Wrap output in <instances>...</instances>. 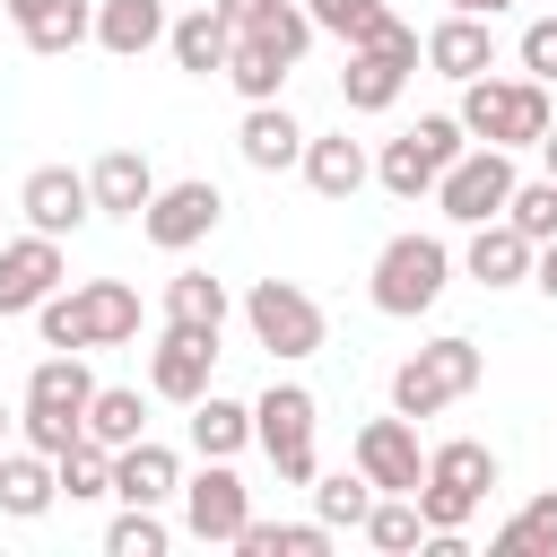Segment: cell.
Masks as SVG:
<instances>
[{"instance_id": "277c9868", "label": "cell", "mask_w": 557, "mask_h": 557, "mask_svg": "<svg viewBox=\"0 0 557 557\" xmlns=\"http://www.w3.org/2000/svg\"><path fill=\"white\" fill-rule=\"evenodd\" d=\"M444 287H453V244L444 235H392L374 252V278H366L374 313H392V322H418Z\"/></svg>"}, {"instance_id": "9c48e42d", "label": "cell", "mask_w": 557, "mask_h": 557, "mask_svg": "<svg viewBox=\"0 0 557 557\" xmlns=\"http://www.w3.org/2000/svg\"><path fill=\"white\" fill-rule=\"evenodd\" d=\"M244 331H252V348H270V357H287V366L331 339L322 305H313L296 278H252V287H244Z\"/></svg>"}, {"instance_id": "4fadbf2b", "label": "cell", "mask_w": 557, "mask_h": 557, "mask_svg": "<svg viewBox=\"0 0 557 557\" xmlns=\"http://www.w3.org/2000/svg\"><path fill=\"white\" fill-rule=\"evenodd\" d=\"M348 461L383 487V496H418V479H426V453H418V418H366L357 426V444H348Z\"/></svg>"}, {"instance_id": "2e32d148", "label": "cell", "mask_w": 557, "mask_h": 557, "mask_svg": "<svg viewBox=\"0 0 557 557\" xmlns=\"http://www.w3.org/2000/svg\"><path fill=\"white\" fill-rule=\"evenodd\" d=\"M17 209H26L35 235H78V226L96 218V191H87L78 165H35V174L17 183Z\"/></svg>"}, {"instance_id": "603a6c76", "label": "cell", "mask_w": 557, "mask_h": 557, "mask_svg": "<svg viewBox=\"0 0 557 557\" xmlns=\"http://www.w3.org/2000/svg\"><path fill=\"white\" fill-rule=\"evenodd\" d=\"M52 496H61L52 453H35V444H0V513H9V522H35V513H52Z\"/></svg>"}, {"instance_id": "83f0119b", "label": "cell", "mask_w": 557, "mask_h": 557, "mask_svg": "<svg viewBox=\"0 0 557 557\" xmlns=\"http://www.w3.org/2000/svg\"><path fill=\"white\" fill-rule=\"evenodd\" d=\"M244 444H252V400L200 392V400H191V453H200V461H235Z\"/></svg>"}, {"instance_id": "8fae6325", "label": "cell", "mask_w": 557, "mask_h": 557, "mask_svg": "<svg viewBox=\"0 0 557 557\" xmlns=\"http://www.w3.org/2000/svg\"><path fill=\"white\" fill-rule=\"evenodd\" d=\"M218 218H226V191L209 174H183V183H157V200L139 209V235L157 252H191V244L218 235Z\"/></svg>"}, {"instance_id": "7c38bea8", "label": "cell", "mask_w": 557, "mask_h": 557, "mask_svg": "<svg viewBox=\"0 0 557 557\" xmlns=\"http://www.w3.org/2000/svg\"><path fill=\"white\" fill-rule=\"evenodd\" d=\"M252 522V487L235 479V461H200L183 479V531L209 548H235V531Z\"/></svg>"}, {"instance_id": "4316f807", "label": "cell", "mask_w": 557, "mask_h": 557, "mask_svg": "<svg viewBox=\"0 0 557 557\" xmlns=\"http://www.w3.org/2000/svg\"><path fill=\"white\" fill-rule=\"evenodd\" d=\"M78 322H87V348L139 339V287H131V278H87V287H78Z\"/></svg>"}, {"instance_id": "5bb4252c", "label": "cell", "mask_w": 557, "mask_h": 557, "mask_svg": "<svg viewBox=\"0 0 557 557\" xmlns=\"http://www.w3.org/2000/svg\"><path fill=\"white\" fill-rule=\"evenodd\" d=\"M209 374H218V331H183V322H165L157 348H148V392L174 400V409H191V400L209 392Z\"/></svg>"}, {"instance_id": "e0dca14e", "label": "cell", "mask_w": 557, "mask_h": 557, "mask_svg": "<svg viewBox=\"0 0 557 557\" xmlns=\"http://www.w3.org/2000/svg\"><path fill=\"white\" fill-rule=\"evenodd\" d=\"M305 122L287 113V96H270V104H244V122H235V148H244V165L252 174H287V165H305Z\"/></svg>"}, {"instance_id": "8d00e7d4", "label": "cell", "mask_w": 557, "mask_h": 557, "mask_svg": "<svg viewBox=\"0 0 557 557\" xmlns=\"http://www.w3.org/2000/svg\"><path fill=\"white\" fill-rule=\"evenodd\" d=\"M313 9V26L322 35H339V44H374L383 26H392V9L383 0H305Z\"/></svg>"}, {"instance_id": "484cf974", "label": "cell", "mask_w": 557, "mask_h": 557, "mask_svg": "<svg viewBox=\"0 0 557 557\" xmlns=\"http://www.w3.org/2000/svg\"><path fill=\"white\" fill-rule=\"evenodd\" d=\"M322 200H357L366 191V174H374V157L348 139V131H322V139H305V165H296Z\"/></svg>"}, {"instance_id": "f35d334b", "label": "cell", "mask_w": 557, "mask_h": 557, "mask_svg": "<svg viewBox=\"0 0 557 557\" xmlns=\"http://www.w3.org/2000/svg\"><path fill=\"white\" fill-rule=\"evenodd\" d=\"M505 218H513L531 244H548V235H557V174H531V183H513Z\"/></svg>"}, {"instance_id": "f1b7e54d", "label": "cell", "mask_w": 557, "mask_h": 557, "mask_svg": "<svg viewBox=\"0 0 557 557\" xmlns=\"http://www.w3.org/2000/svg\"><path fill=\"white\" fill-rule=\"evenodd\" d=\"M226 313H235L226 278H209V270H174V278H165V322H183V331H226Z\"/></svg>"}, {"instance_id": "ab89813d", "label": "cell", "mask_w": 557, "mask_h": 557, "mask_svg": "<svg viewBox=\"0 0 557 557\" xmlns=\"http://www.w3.org/2000/svg\"><path fill=\"white\" fill-rule=\"evenodd\" d=\"M35 331H44V348H87V322H78V287H52V296L35 305Z\"/></svg>"}, {"instance_id": "b9f144b4", "label": "cell", "mask_w": 557, "mask_h": 557, "mask_svg": "<svg viewBox=\"0 0 557 557\" xmlns=\"http://www.w3.org/2000/svg\"><path fill=\"white\" fill-rule=\"evenodd\" d=\"M331 548V522L313 513V522H278V557H322Z\"/></svg>"}, {"instance_id": "f546056e", "label": "cell", "mask_w": 557, "mask_h": 557, "mask_svg": "<svg viewBox=\"0 0 557 557\" xmlns=\"http://www.w3.org/2000/svg\"><path fill=\"white\" fill-rule=\"evenodd\" d=\"M87 435L113 444V453L139 444V435H148V400H139L131 383H96V400H87Z\"/></svg>"}, {"instance_id": "ac0fdd59", "label": "cell", "mask_w": 557, "mask_h": 557, "mask_svg": "<svg viewBox=\"0 0 557 557\" xmlns=\"http://www.w3.org/2000/svg\"><path fill=\"white\" fill-rule=\"evenodd\" d=\"M0 9H9V26L26 35V52H44V61L96 44V0H0Z\"/></svg>"}, {"instance_id": "d4e9b609", "label": "cell", "mask_w": 557, "mask_h": 557, "mask_svg": "<svg viewBox=\"0 0 557 557\" xmlns=\"http://www.w3.org/2000/svg\"><path fill=\"white\" fill-rule=\"evenodd\" d=\"M165 52H174V70H183V78H226L235 26H226L218 9H191V17H174V26H165Z\"/></svg>"}, {"instance_id": "60d3db41", "label": "cell", "mask_w": 557, "mask_h": 557, "mask_svg": "<svg viewBox=\"0 0 557 557\" xmlns=\"http://www.w3.org/2000/svg\"><path fill=\"white\" fill-rule=\"evenodd\" d=\"M522 70L557 87V17H531V26H522Z\"/></svg>"}, {"instance_id": "44dd1931", "label": "cell", "mask_w": 557, "mask_h": 557, "mask_svg": "<svg viewBox=\"0 0 557 557\" xmlns=\"http://www.w3.org/2000/svg\"><path fill=\"white\" fill-rule=\"evenodd\" d=\"M87 191H96V218H131V226H139V209L157 200V165H148L139 148H104V157L87 165Z\"/></svg>"}, {"instance_id": "ffe728a7", "label": "cell", "mask_w": 557, "mask_h": 557, "mask_svg": "<svg viewBox=\"0 0 557 557\" xmlns=\"http://www.w3.org/2000/svg\"><path fill=\"white\" fill-rule=\"evenodd\" d=\"M531 261H540V244H531L513 218H487V226H470V244H461V270H470L479 287H531Z\"/></svg>"}, {"instance_id": "5b68a950", "label": "cell", "mask_w": 557, "mask_h": 557, "mask_svg": "<svg viewBox=\"0 0 557 557\" xmlns=\"http://www.w3.org/2000/svg\"><path fill=\"white\" fill-rule=\"evenodd\" d=\"M487 487H496V453H487L479 435L435 444V453H426V479H418V513H426V531H470V513L487 505Z\"/></svg>"}, {"instance_id": "d6986e66", "label": "cell", "mask_w": 557, "mask_h": 557, "mask_svg": "<svg viewBox=\"0 0 557 557\" xmlns=\"http://www.w3.org/2000/svg\"><path fill=\"white\" fill-rule=\"evenodd\" d=\"M426 70H435V78H453V87H461V78H487V70H496V26H487V17L444 9V17L426 26Z\"/></svg>"}, {"instance_id": "6da1fadb", "label": "cell", "mask_w": 557, "mask_h": 557, "mask_svg": "<svg viewBox=\"0 0 557 557\" xmlns=\"http://www.w3.org/2000/svg\"><path fill=\"white\" fill-rule=\"evenodd\" d=\"M87 400H96V374H87V348H52L35 357L26 392H17V444L35 453H70L87 435Z\"/></svg>"}, {"instance_id": "74e56055", "label": "cell", "mask_w": 557, "mask_h": 557, "mask_svg": "<svg viewBox=\"0 0 557 557\" xmlns=\"http://www.w3.org/2000/svg\"><path fill=\"white\" fill-rule=\"evenodd\" d=\"M165 540H174V531H165V513H157V505H122V513H113V531H104V548H113V557H165Z\"/></svg>"}, {"instance_id": "7bdbcfd3", "label": "cell", "mask_w": 557, "mask_h": 557, "mask_svg": "<svg viewBox=\"0 0 557 557\" xmlns=\"http://www.w3.org/2000/svg\"><path fill=\"white\" fill-rule=\"evenodd\" d=\"M531 287H540V296H548V305H557V235H548V244H540V261H531Z\"/></svg>"}, {"instance_id": "f6af8a7d", "label": "cell", "mask_w": 557, "mask_h": 557, "mask_svg": "<svg viewBox=\"0 0 557 557\" xmlns=\"http://www.w3.org/2000/svg\"><path fill=\"white\" fill-rule=\"evenodd\" d=\"M444 9H461V17H505L513 0H444Z\"/></svg>"}, {"instance_id": "d6a6232c", "label": "cell", "mask_w": 557, "mask_h": 557, "mask_svg": "<svg viewBox=\"0 0 557 557\" xmlns=\"http://www.w3.org/2000/svg\"><path fill=\"white\" fill-rule=\"evenodd\" d=\"M487 548H496V557H557V487H548V496H531L513 522H496V531H487Z\"/></svg>"}, {"instance_id": "9a60e30c", "label": "cell", "mask_w": 557, "mask_h": 557, "mask_svg": "<svg viewBox=\"0 0 557 557\" xmlns=\"http://www.w3.org/2000/svg\"><path fill=\"white\" fill-rule=\"evenodd\" d=\"M70 278V261H61V235H17V244H0V322L9 313H35L52 287Z\"/></svg>"}, {"instance_id": "1f68e13d", "label": "cell", "mask_w": 557, "mask_h": 557, "mask_svg": "<svg viewBox=\"0 0 557 557\" xmlns=\"http://www.w3.org/2000/svg\"><path fill=\"white\" fill-rule=\"evenodd\" d=\"M244 35H252V44H270V52L296 70V61L313 52V35H322V26H313V9H305V0H261V17H252Z\"/></svg>"}, {"instance_id": "52a82bcc", "label": "cell", "mask_w": 557, "mask_h": 557, "mask_svg": "<svg viewBox=\"0 0 557 557\" xmlns=\"http://www.w3.org/2000/svg\"><path fill=\"white\" fill-rule=\"evenodd\" d=\"M418 61H426V35L392 17L374 44H348V70H339V104H348V113H392Z\"/></svg>"}, {"instance_id": "836d02e7", "label": "cell", "mask_w": 557, "mask_h": 557, "mask_svg": "<svg viewBox=\"0 0 557 557\" xmlns=\"http://www.w3.org/2000/svg\"><path fill=\"white\" fill-rule=\"evenodd\" d=\"M52 470H61V496H70V505L113 496V444H96V435H78L70 453H52Z\"/></svg>"}, {"instance_id": "7402d4cb", "label": "cell", "mask_w": 557, "mask_h": 557, "mask_svg": "<svg viewBox=\"0 0 557 557\" xmlns=\"http://www.w3.org/2000/svg\"><path fill=\"white\" fill-rule=\"evenodd\" d=\"M113 496H122V505H165V496H183V453L157 444V435L122 444V453H113Z\"/></svg>"}, {"instance_id": "7a4b0ae2", "label": "cell", "mask_w": 557, "mask_h": 557, "mask_svg": "<svg viewBox=\"0 0 557 557\" xmlns=\"http://www.w3.org/2000/svg\"><path fill=\"white\" fill-rule=\"evenodd\" d=\"M461 131L470 139H487V148H540L548 139V122H557V104H548V78H461Z\"/></svg>"}, {"instance_id": "bcb514c9", "label": "cell", "mask_w": 557, "mask_h": 557, "mask_svg": "<svg viewBox=\"0 0 557 557\" xmlns=\"http://www.w3.org/2000/svg\"><path fill=\"white\" fill-rule=\"evenodd\" d=\"M9 435H17V400L0 392V444H9Z\"/></svg>"}, {"instance_id": "8992f818", "label": "cell", "mask_w": 557, "mask_h": 557, "mask_svg": "<svg viewBox=\"0 0 557 557\" xmlns=\"http://www.w3.org/2000/svg\"><path fill=\"white\" fill-rule=\"evenodd\" d=\"M470 148V131H461V113H418L400 139H383V157H374V183L392 191V200H435V183H444V165Z\"/></svg>"}, {"instance_id": "3957f363", "label": "cell", "mask_w": 557, "mask_h": 557, "mask_svg": "<svg viewBox=\"0 0 557 557\" xmlns=\"http://www.w3.org/2000/svg\"><path fill=\"white\" fill-rule=\"evenodd\" d=\"M479 374H487V348H479V339H461V331H444V339H426L418 357H400V366H392V409H400V418H435V409L470 400V392H479Z\"/></svg>"}, {"instance_id": "30bf717a", "label": "cell", "mask_w": 557, "mask_h": 557, "mask_svg": "<svg viewBox=\"0 0 557 557\" xmlns=\"http://www.w3.org/2000/svg\"><path fill=\"white\" fill-rule=\"evenodd\" d=\"M513 148H487V139H470L453 165H444V183H435V209L453 218V226H487V218H505V200H513Z\"/></svg>"}, {"instance_id": "4dcf8cb0", "label": "cell", "mask_w": 557, "mask_h": 557, "mask_svg": "<svg viewBox=\"0 0 557 557\" xmlns=\"http://www.w3.org/2000/svg\"><path fill=\"white\" fill-rule=\"evenodd\" d=\"M374 496H383V487H374L366 470H331V479L313 470V513H322L331 531H366V513H374Z\"/></svg>"}, {"instance_id": "ba28073f", "label": "cell", "mask_w": 557, "mask_h": 557, "mask_svg": "<svg viewBox=\"0 0 557 557\" xmlns=\"http://www.w3.org/2000/svg\"><path fill=\"white\" fill-rule=\"evenodd\" d=\"M313 426H322V400L305 392V383H270L261 400H252V444L270 453V470L287 479V487H313Z\"/></svg>"}, {"instance_id": "cb8c5ba5", "label": "cell", "mask_w": 557, "mask_h": 557, "mask_svg": "<svg viewBox=\"0 0 557 557\" xmlns=\"http://www.w3.org/2000/svg\"><path fill=\"white\" fill-rule=\"evenodd\" d=\"M165 26H174V9H165V0H96V44H104L113 61L157 52V44H165Z\"/></svg>"}, {"instance_id": "7dc6e473", "label": "cell", "mask_w": 557, "mask_h": 557, "mask_svg": "<svg viewBox=\"0 0 557 557\" xmlns=\"http://www.w3.org/2000/svg\"><path fill=\"white\" fill-rule=\"evenodd\" d=\"M540 157H548V174H557V122H548V139H540Z\"/></svg>"}, {"instance_id": "ee69618b", "label": "cell", "mask_w": 557, "mask_h": 557, "mask_svg": "<svg viewBox=\"0 0 557 557\" xmlns=\"http://www.w3.org/2000/svg\"><path fill=\"white\" fill-rule=\"evenodd\" d=\"M209 9H218V17H226V26H235V35H244V26H252V17H261V0H209Z\"/></svg>"}, {"instance_id": "e575fe53", "label": "cell", "mask_w": 557, "mask_h": 557, "mask_svg": "<svg viewBox=\"0 0 557 557\" xmlns=\"http://www.w3.org/2000/svg\"><path fill=\"white\" fill-rule=\"evenodd\" d=\"M226 87H235L244 104H270V96L287 87V61H278L270 44H252V35H235V52H226Z\"/></svg>"}, {"instance_id": "d590c367", "label": "cell", "mask_w": 557, "mask_h": 557, "mask_svg": "<svg viewBox=\"0 0 557 557\" xmlns=\"http://www.w3.org/2000/svg\"><path fill=\"white\" fill-rule=\"evenodd\" d=\"M366 540H374L383 557H409V548H426V513H418V496H374V513H366Z\"/></svg>"}]
</instances>
